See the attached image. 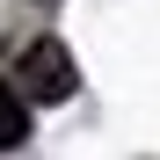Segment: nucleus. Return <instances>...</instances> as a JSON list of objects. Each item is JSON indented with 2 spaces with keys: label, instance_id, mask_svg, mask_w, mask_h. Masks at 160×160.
<instances>
[{
  "label": "nucleus",
  "instance_id": "obj_2",
  "mask_svg": "<svg viewBox=\"0 0 160 160\" xmlns=\"http://www.w3.org/2000/svg\"><path fill=\"white\" fill-rule=\"evenodd\" d=\"M22 138H29V109H22L15 80H0V153H15Z\"/></svg>",
  "mask_w": 160,
  "mask_h": 160
},
{
  "label": "nucleus",
  "instance_id": "obj_1",
  "mask_svg": "<svg viewBox=\"0 0 160 160\" xmlns=\"http://www.w3.org/2000/svg\"><path fill=\"white\" fill-rule=\"evenodd\" d=\"M22 88L15 95H29V102H66L73 88H80V73H73V51L58 44V37H37L29 51H22Z\"/></svg>",
  "mask_w": 160,
  "mask_h": 160
}]
</instances>
